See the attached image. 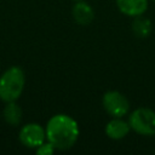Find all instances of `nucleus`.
I'll list each match as a JSON object with an SVG mask.
<instances>
[{"instance_id":"1","label":"nucleus","mask_w":155,"mask_h":155,"mask_svg":"<svg viewBox=\"0 0 155 155\" xmlns=\"http://www.w3.org/2000/svg\"><path fill=\"white\" fill-rule=\"evenodd\" d=\"M46 139L58 150L71 148L79 138L78 122L67 114L53 115L46 125Z\"/></svg>"},{"instance_id":"2","label":"nucleus","mask_w":155,"mask_h":155,"mask_svg":"<svg viewBox=\"0 0 155 155\" xmlns=\"http://www.w3.org/2000/svg\"><path fill=\"white\" fill-rule=\"evenodd\" d=\"M25 85V75L22 68L13 65L5 70L0 76V99L4 102L17 101Z\"/></svg>"},{"instance_id":"3","label":"nucleus","mask_w":155,"mask_h":155,"mask_svg":"<svg viewBox=\"0 0 155 155\" xmlns=\"http://www.w3.org/2000/svg\"><path fill=\"white\" fill-rule=\"evenodd\" d=\"M131 130L142 136L155 134V111L149 108H138L128 117Z\"/></svg>"},{"instance_id":"4","label":"nucleus","mask_w":155,"mask_h":155,"mask_svg":"<svg viewBox=\"0 0 155 155\" xmlns=\"http://www.w3.org/2000/svg\"><path fill=\"white\" fill-rule=\"evenodd\" d=\"M102 104L104 110L113 117H122L130 109L127 98L119 91H108L103 94Z\"/></svg>"},{"instance_id":"5","label":"nucleus","mask_w":155,"mask_h":155,"mask_svg":"<svg viewBox=\"0 0 155 155\" xmlns=\"http://www.w3.org/2000/svg\"><path fill=\"white\" fill-rule=\"evenodd\" d=\"M18 138L24 147L36 149L46 140V131L41 125L36 122H30L21 128Z\"/></svg>"},{"instance_id":"6","label":"nucleus","mask_w":155,"mask_h":155,"mask_svg":"<svg viewBox=\"0 0 155 155\" xmlns=\"http://www.w3.org/2000/svg\"><path fill=\"white\" fill-rule=\"evenodd\" d=\"M116 6L121 13L130 17H137L147 11L148 0H116Z\"/></svg>"},{"instance_id":"7","label":"nucleus","mask_w":155,"mask_h":155,"mask_svg":"<svg viewBox=\"0 0 155 155\" xmlns=\"http://www.w3.org/2000/svg\"><path fill=\"white\" fill-rule=\"evenodd\" d=\"M130 130L131 127L128 122H126L121 117H113L105 126V134L110 139L119 140L125 138L128 134Z\"/></svg>"},{"instance_id":"8","label":"nucleus","mask_w":155,"mask_h":155,"mask_svg":"<svg viewBox=\"0 0 155 155\" xmlns=\"http://www.w3.org/2000/svg\"><path fill=\"white\" fill-rule=\"evenodd\" d=\"M71 13H73L74 21L78 24H81V25L90 24L94 18V12H93L92 7L88 4L84 2L82 0L76 1V4L73 6Z\"/></svg>"},{"instance_id":"9","label":"nucleus","mask_w":155,"mask_h":155,"mask_svg":"<svg viewBox=\"0 0 155 155\" xmlns=\"http://www.w3.org/2000/svg\"><path fill=\"white\" fill-rule=\"evenodd\" d=\"M22 115H23L22 108L16 103V101L7 102L6 107L2 110L4 120L11 126H18L22 121Z\"/></svg>"},{"instance_id":"10","label":"nucleus","mask_w":155,"mask_h":155,"mask_svg":"<svg viewBox=\"0 0 155 155\" xmlns=\"http://www.w3.org/2000/svg\"><path fill=\"white\" fill-rule=\"evenodd\" d=\"M132 31L136 36L144 39L151 31V22L148 18L142 17V15L137 16V17H134V19L132 22Z\"/></svg>"},{"instance_id":"11","label":"nucleus","mask_w":155,"mask_h":155,"mask_svg":"<svg viewBox=\"0 0 155 155\" xmlns=\"http://www.w3.org/2000/svg\"><path fill=\"white\" fill-rule=\"evenodd\" d=\"M54 150H56V148L47 140L36 148V154L38 155H51L54 153Z\"/></svg>"},{"instance_id":"12","label":"nucleus","mask_w":155,"mask_h":155,"mask_svg":"<svg viewBox=\"0 0 155 155\" xmlns=\"http://www.w3.org/2000/svg\"><path fill=\"white\" fill-rule=\"evenodd\" d=\"M153 1H155V0H153Z\"/></svg>"},{"instance_id":"13","label":"nucleus","mask_w":155,"mask_h":155,"mask_svg":"<svg viewBox=\"0 0 155 155\" xmlns=\"http://www.w3.org/2000/svg\"><path fill=\"white\" fill-rule=\"evenodd\" d=\"M76 1H79V0H76Z\"/></svg>"}]
</instances>
